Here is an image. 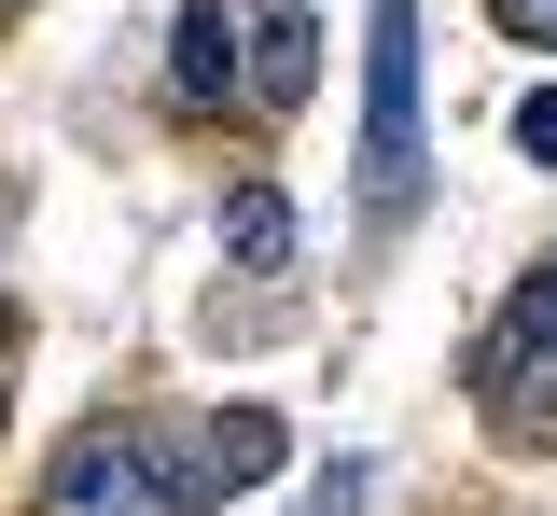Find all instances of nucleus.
Returning <instances> with one entry per match:
<instances>
[{"instance_id": "obj_1", "label": "nucleus", "mask_w": 557, "mask_h": 516, "mask_svg": "<svg viewBox=\"0 0 557 516\" xmlns=\"http://www.w3.org/2000/svg\"><path fill=\"white\" fill-rule=\"evenodd\" d=\"M42 503L57 516H196L209 460H168L153 419H84V433L57 446V475H42Z\"/></svg>"}, {"instance_id": "obj_2", "label": "nucleus", "mask_w": 557, "mask_h": 516, "mask_svg": "<svg viewBox=\"0 0 557 516\" xmlns=\"http://www.w3.org/2000/svg\"><path fill=\"white\" fill-rule=\"evenodd\" d=\"M362 196H376V223L418 210V0H376V71H362Z\"/></svg>"}, {"instance_id": "obj_3", "label": "nucleus", "mask_w": 557, "mask_h": 516, "mask_svg": "<svg viewBox=\"0 0 557 516\" xmlns=\"http://www.w3.org/2000/svg\"><path fill=\"white\" fill-rule=\"evenodd\" d=\"M168 98H182V112H223V98H251V0H182Z\"/></svg>"}, {"instance_id": "obj_4", "label": "nucleus", "mask_w": 557, "mask_h": 516, "mask_svg": "<svg viewBox=\"0 0 557 516\" xmlns=\"http://www.w3.org/2000/svg\"><path fill=\"white\" fill-rule=\"evenodd\" d=\"M557 364V266H544V280H530V294H516V321H502V335H487V391H502V419H516V391H530V377H544Z\"/></svg>"}, {"instance_id": "obj_5", "label": "nucleus", "mask_w": 557, "mask_h": 516, "mask_svg": "<svg viewBox=\"0 0 557 516\" xmlns=\"http://www.w3.org/2000/svg\"><path fill=\"white\" fill-rule=\"evenodd\" d=\"M223 251H237V280H278L293 266V196L278 182H237L223 196Z\"/></svg>"}, {"instance_id": "obj_6", "label": "nucleus", "mask_w": 557, "mask_h": 516, "mask_svg": "<svg viewBox=\"0 0 557 516\" xmlns=\"http://www.w3.org/2000/svg\"><path fill=\"white\" fill-rule=\"evenodd\" d=\"M307 84H321V42H307V14H251V98H265V112H293V98H307Z\"/></svg>"}, {"instance_id": "obj_7", "label": "nucleus", "mask_w": 557, "mask_h": 516, "mask_svg": "<svg viewBox=\"0 0 557 516\" xmlns=\"http://www.w3.org/2000/svg\"><path fill=\"white\" fill-rule=\"evenodd\" d=\"M196 460H209V489H251V475H278V419H265V405H223Z\"/></svg>"}, {"instance_id": "obj_8", "label": "nucleus", "mask_w": 557, "mask_h": 516, "mask_svg": "<svg viewBox=\"0 0 557 516\" xmlns=\"http://www.w3.org/2000/svg\"><path fill=\"white\" fill-rule=\"evenodd\" d=\"M516 153H544V168H557V84H544V98H516Z\"/></svg>"}, {"instance_id": "obj_9", "label": "nucleus", "mask_w": 557, "mask_h": 516, "mask_svg": "<svg viewBox=\"0 0 557 516\" xmlns=\"http://www.w3.org/2000/svg\"><path fill=\"white\" fill-rule=\"evenodd\" d=\"M487 14H502L516 42H557V0H487Z\"/></svg>"}, {"instance_id": "obj_10", "label": "nucleus", "mask_w": 557, "mask_h": 516, "mask_svg": "<svg viewBox=\"0 0 557 516\" xmlns=\"http://www.w3.org/2000/svg\"><path fill=\"white\" fill-rule=\"evenodd\" d=\"M0 349H14V307H0Z\"/></svg>"}, {"instance_id": "obj_11", "label": "nucleus", "mask_w": 557, "mask_h": 516, "mask_svg": "<svg viewBox=\"0 0 557 516\" xmlns=\"http://www.w3.org/2000/svg\"><path fill=\"white\" fill-rule=\"evenodd\" d=\"M14 14H28V0H0V28H14Z\"/></svg>"}]
</instances>
